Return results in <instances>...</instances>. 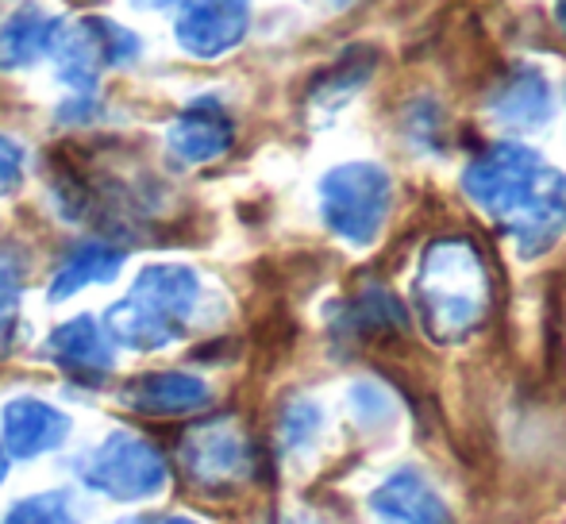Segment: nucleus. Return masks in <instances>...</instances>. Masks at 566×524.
Here are the masks:
<instances>
[{
	"instance_id": "obj_1",
	"label": "nucleus",
	"mask_w": 566,
	"mask_h": 524,
	"mask_svg": "<svg viewBox=\"0 0 566 524\" xmlns=\"http://www.w3.org/2000/svg\"><path fill=\"white\" fill-rule=\"evenodd\" d=\"M467 197L513 240L521 259H539L566 232V178L528 147L501 143L462 174Z\"/></svg>"
},
{
	"instance_id": "obj_2",
	"label": "nucleus",
	"mask_w": 566,
	"mask_h": 524,
	"mask_svg": "<svg viewBox=\"0 0 566 524\" xmlns=\"http://www.w3.org/2000/svg\"><path fill=\"white\" fill-rule=\"evenodd\" d=\"M412 293L420 324L436 344H459L482 328L493 297L490 270L467 240H436L420 259Z\"/></svg>"
},
{
	"instance_id": "obj_3",
	"label": "nucleus",
	"mask_w": 566,
	"mask_h": 524,
	"mask_svg": "<svg viewBox=\"0 0 566 524\" xmlns=\"http://www.w3.org/2000/svg\"><path fill=\"white\" fill-rule=\"evenodd\" d=\"M197 305H201L197 270L178 266V262H158V266L143 270L127 297L108 308L105 332L113 336V344H124L132 352H158L186 336Z\"/></svg>"
},
{
	"instance_id": "obj_4",
	"label": "nucleus",
	"mask_w": 566,
	"mask_h": 524,
	"mask_svg": "<svg viewBox=\"0 0 566 524\" xmlns=\"http://www.w3.org/2000/svg\"><path fill=\"white\" fill-rule=\"evenodd\" d=\"M394 201V181L374 163H343L324 174L321 212L324 224L350 248H370Z\"/></svg>"
},
{
	"instance_id": "obj_5",
	"label": "nucleus",
	"mask_w": 566,
	"mask_h": 524,
	"mask_svg": "<svg viewBox=\"0 0 566 524\" xmlns=\"http://www.w3.org/2000/svg\"><path fill=\"white\" fill-rule=\"evenodd\" d=\"M77 474L90 490L116 502H147L170 486L166 455L139 432H113L77 463Z\"/></svg>"
},
{
	"instance_id": "obj_6",
	"label": "nucleus",
	"mask_w": 566,
	"mask_h": 524,
	"mask_svg": "<svg viewBox=\"0 0 566 524\" xmlns=\"http://www.w3.org/2000/svg\"><path fill=\"white\" fill-rule=\"evenodd\" d=\"M51 54H54V62H59L62 82L82 93V97H90L108 66H127V62L139 54V39L113 20L82 15V20L59 23Z\"/></svg>"
},
{
	"instance_id": "obj_7",
	"label": "nucleus",
	"mask_w": 566,
	"mask_h": 524,
	"mask_svg": "<svg viewBox=\"0 0 566 524\" xmlns=\"http://www.w3.org/2000/svg\"><path fill=\"white\" fill-rule=\"evenodd\" d=\"M181 471L197 490H231L254 474V448L235 417L201 420L181 436Z\"/></svg>"
},
{
	"instance_id": "obj_8",
	"label": "nucleus",
	"mask_w": 566,
	"mask_h": 524,
	"mask_svg": "<svg viewBox=\"0 0 566 524\" xmlns=\"http://www.w3.org/2000/svg\"><path fill=\"white\" fill-rule=\"evenodd\" d=\"M251 0H186L178 12V46L193 59H220L247 39Z\"/></svg>"
},
{
	"instance_id": "obj_9",
	"label": "nucleus",
	"mask_w": 566,
	"mask_h": 524,
	"mask_svg": "<svg viewBox=\"0 0 566 524\" xmlns=\"http://www.w3.org/2000/svg\"><path fill=\"white\" fill-rule=\"evenodd\" d=\"M66 436L70 417L43 397H12L0 409V443H4V455L12 459L46 455L59 443H66Z\"/></svg>"
},
{
	"instance_id": "obj_10",
	"label": "nucleus",
	"mask_w": 566,
	"mask_h": 524,
	"mask_svg": "<svg viewBox=\"0 0 566 524\" xmlns=\"http://www.w3.org/2000/svg\"><path fill=\"white\" fill-rule=\"evenodd\" d=\"M231 139H235V124L231 116L220 108V101L212 97H197L178 120L166 132V147H170L174 158H181L186 166H205L217 163L231 150Z\"/></svg>"
},
{
	"instance_id": "obj_11",
	"label": "nucleus",
	"mask_w": 566,
	"mask_h": 524,
	"mask_svg": "<svg viewBox=\"0 0 566 524\" xmlns=\"http://www.w3.org/2000/svg\"><path fill=\"white\" fill-rule=\"evenodd\" d=\"M119 401L143 417H189L212 405V390L205 378L186 375V370H155L139 375L124 386Z\"/></svg>"
},
{
	"instance_id": "obj_12",
	"label": "nucleus",
	"mask_w": 566,
	"mask_h": 524,
	"mask_svg": "<svg viewBox=\"0 0 566 524\" xmlns=\"http://www.w3.org/2000/svg\"><path fill=\"white\" fill-rule=\"evenodd\" d=\"M46 355H51L66 375L85 378V382H101V378L116 367L113 336H108L105 324H97L93 316H74V321H66L62 328H54L51 339H46Z\"/></svg>"
},
{
	"instance_id": "obj_13",
	"label": "nucleus",
	"mask_w": 566,
	"mask_h": 524,
	"mask_svg": "<svg viewBox=\"0 0 566 524\" xmlns=\"http://www.w3.org/2000/svg\"><path fill=\"white\" fill-rule=\"evenodd\" d=\"M370 510L381 524H451V510L428 486L424 474L397 471L370 494Z\"/></svg>"
},
{
	"instance_id": "obj_14",
	"label": "nucleus",
	"mask_w": 566,
	"mask_h": 524,
	"mask_svg": "<svg viewBox=\"0 0 566 524\" xmlns=\"http://www.w3.org/2000/svg\"><path fill=\"white\" fill-rule=\"evenodd\" d=\"M490 113L501 128L536 132L539 124H547V116H552V85H547V77L539 74V70L516 66L513 74L493 90Z\"/></svg>"
},
{
	"instance_id": "obj_15",
	"label": "nucleus",
	"mask_w": 566,
	"mask_h": 524,
	"mask_svg": "<svg viewBox=\"0 0 566 524\" xmlns=\"http://www.w3.org/2000/svg\"><path fill=\"white\" fill-rule=\"evenodd\" d=\"M62 15L46 12L39 4H23L0 20V66L23 70L35 66L43 54H51L54 31H59Z\"/></svg>"
},
{
	"instance_id": "obj_16",
	"label": "nucleus",
	"mask_w": 566,
	"mask_h": 524,
	"mask_svg": "<svg viewBox=\"0 0 566 524\" xmlns=\"http://www.w3.org/2000/svg\"><path fill=\"white\" fill-rule=\"evenodd\" d=\"M124 262L127 255L119 248H108V243H82L74 255L54 270L51 290L46 293H51V301H66V297H74L77 290H85V285L113 282L119 270H124Z\"/></svg>"
},
{
	"instance_id": "obj_17",
	"label": "nucleus",
	"mask_w": 566,
	"mask_h": 524,
	"mask_svg": "<svg viewBox=\"0 0 566 524\" xmlns=\"http://www.w3.org/2000/svg\"><path fill=\"white\" fill-rule=\"evenodd\" d=\"M0 524H82V517H77V505L70 490H43V494H31L23 502H15Z\"/></svg>"
},
{
	"instance_id": "obj_18",
	"label": "nucleus",
	"mask_w": 566,
	"mask_h": 524,
	"mask_svg": "<svg viewBox=\"0 0 566 524\" xmlns=\"http://www.w3.org/2000/svg\"><path fill=\"white\" fill-rule=\"evenodd\" d=\"M370 70H374L370 59H358V54H350V59L336 62V66H332L328 74L313 85L308 101H313V105H328V113H332V108H339L343 101H350V93H355L358 85L370 77Z\"/></svg>"
},
{
	"instance_id": "obj_19",
	"label": "nucleus",
	"mask_w": 566,
	"mask_h": 524,
	"mask_svg": "<svg viewBox=\"0 0 566 524\" xmlns=\"http://www.w3.org/2000/svg\"><path fill=\"white\" fill-rule=\"evenodd\" d=\"M321 409H316V401H305V397H297V401L285 405L282 412V443L285 451H305L313 448V440L321 436Z\"/></svg>"
},
{
	"instance_id": "obj_20",
	"label": "nucleus",
	"mask_w": 566,
	"mask_h": 524,
	"mask_svg": "<svg viewBox=\"0 0 566 524\" xmlns=\"http://www.w3.org/2000/svg\"><path fill=\"white\" fill-rule=\"evenodd\" d=\"M350 405H355V417H363L366 425H374V420H386L389 412H394L389 394L381 390V386H374V382H358L355 390H350Z\"/></svg>"
},
{
	"instance_id": "obj_21",
	"label": "nucleus",
	"mask_w": 566,
	"mask_h": 524,
	"mask_svg": "<svg viewBox=\"0 0 566 524\" xmlns=\"http://www.w3.org/2000/svg\"><path fill=\"white\" fill-rule=\"evenodd\" d=\"M23 166H28V155L15 139L0 135V197L15 193L23 186Z\"/></svg>"
},
{
	"instance_id": "obj_22",
	"label": "nucleus",
	"mask_w": 566,
	"mask_h": 524,
	"mask_svg": "<svg viewBox=\"0 0 566 524\" xmlns=\"http://www.w3.org/2000/svg\"><path fill=\"white\" fill-rule=\"evenodd\" d=\"M15 305H20V285H15V274H4V270H0V344L8 339Z\"/></svg>"
},
{
	"instance_id": "obj_23",
	"label": "nucleus",
	"mask_w": 566,
	"mask_h": 524,
	"mask_svg": "<svg viewBox=\"0 0 566 524\" xmlns=\"http://www.w3.org/2000/svg\"><path fill=\"white\" fill-rule=\"evenodd\" d=\"M124 524H197V521H189V517H132Z\"/></svg>"
},
{
	"instance_id": "obj_24",
	"label": "nucleus",
	"mask_w": 566,
	"mask_h": 524,
	"mask_svg": "<svg viewBox=\"0 0 566 524\" xmlns=\"http://www.w3.org/2000/svg\"><path fill=\"white\" fill-rule=\"evenodd\" d=\"M132 4H139V8H170V4H178V0H132Z\"/></svg>"
},
{
	"instance_id": "obj_25",
	"label": "nucleus",
	"mask_w": 566,
	"mask_h": 524,
	"mask_svg": "<svg viewBox=\"0 0 566 524\" xmlns=\"http://www.w3.org/2000/svg\"><path fill=\"white\" fill-rule=\"evenodd\" d=\"M555 20H559V28L566 31V0H555Z\"/></svg>"
},
{
	"instance_id": "obj_26",
	"label": "nucleus",
	"mask_w": 566,
	"mask_h": 524,
	"mask_svg": "<svg viewBox=\"0 0 566 524\" xmlns=\"http://www.w3.org/2000/svg\"><path fill=\"white\" fill-rule=\"evenodd\" d=\"M8 474V455H4V443H0V482H4Z\"/></svg>"
},
{
	"instance_id": "obj_27",
	"label": "nucleus",
	"mask_w": 566,
	"mask_h": 524,
	"mask_svg": "<svg viewBox=\"0 0 566 524\" xmlns=\"http://www.w3.org/2000/svg\"><path fill=\"white\" fill-rule=\"evenodd\" d=\"M328 4H336V8H343V4H350V0H328Z\"/></svg>"
}]
</instances>
